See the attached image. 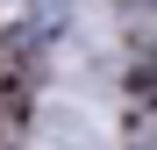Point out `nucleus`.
I'll use <instances>...</instances> for the list:
<instances>
[{"label":"nucleus","instance_id":"obj_2","mask_svg":"<svg viewBox=\"0 0 157 150\" xmlns=\"http://www.w3.org/2000/svg\"><path fill=\"white\" fill-rule=\"evenodd\" d=\"M107 7H114L121 21H150V29H157V0H107Z\"/></svg>","mask_w":157,"mask_h":150},{"label":"nucleus","instance_id":"obj_1","mask_svg":"<svg viewBox=\"0 0 157 150\" xmlns=\"http://www.w3.org/2000/svg\"><path fill=\"white\" fill-rule=\"evenodd\" d=\"M29 150H121V136H114V107H107L100 93L50 86V93L36 100Z\"/></svg>","mask_w":157,"mask_h":150}]
</instances>
